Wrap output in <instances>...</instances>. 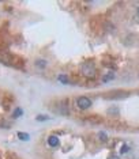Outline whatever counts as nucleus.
<instances>
[{"label": "nucleus", "instance_id": "obj_11", "mask_svg": "<svg viewBox=\"0 0 139 159\" xmlns=\"http://www.w3.org/2000/svg\"><path fill=\"white\" fill-rule=\"evenodd\" d=\"M108 159H120V158H119V156H117V155L112 154V155H111V156H109V158H108Z\"/></svg>", "mask_w": 139, "mask_h": 159}, {"label": "nucleus", "instance_id": "obj_8", "mask_svg": "<svg viewBox=\"0 0 139 159\" xmlns=\"http://www.w3.org/2000/svg\"><path fill=\"white\" fill-rule=\"evenodd\" d=\"M49 118V117H48V116H37V120H38V121H45V120H48Z\"/></svg>", "mask_w": 139, "mask_h": 159}, {"label": "nucleus", "instance_id": "obj_4", "mask_svg": "<svg viewBox=\"0 0 139 159\" xmlns=\"http://www.w3.org/2000/svg\"><path fill=\"white\" fill-rule=\"evenodd\" d=\"M18 137L21 140H29V139H30V136H29L27 133H23V132H18Z\"/></svg>", "mask_w": 139, "mask_h": 159}, {"label": "nucleus", "instance_id": "obj_3", "mask_svg": "<svg viewBox=\"0 0 139 159\" xmlns=\"http://www.w3.org/2000/svg\"><path fill=\"white\" fill-rule=\"evenodd\" d=\"M59 137L55 136V135H50L49 137H48V144H49L50 147H57L59 146Z\"/></svg>", "mask_w": 139, "mask_h": 159}, {"label": "nucleus", "instance_id": "obj_2", "mask_svg": "<svg viewBox=\"0 0 139 159\" xmlns=\"http://www.w3.org/2000/svg\"><path fill=\"white\" fill-rule=\"evenodd\" d=\"M76 103H78V106L81 107V109H89L90 106H91V101H90L87 97H81L78 101H76Z\"/></svg>", "mask_w": 139, "mask_h": 159}, {"label": "nucleus", "instance_id": "obj_10", "mask_svg": "<svg viewBox=\"0 0 139 159\" xmlns=\"http://www.w3.org/2000/svg\"><path fill=\"white\" fill-rule=\"evenodd\" d=\"M109 79H113V74H108L106 78H104V80H105V82H108Z\"/></svg>", "mask_w": 139, "mask_h": 159}, {"label": "nucleus", "instance_id": "obj_5", "mask_svg": "<svg viewBox=\"0 0 139 159\" xmlns=\"http://www.w3.org/2000/svg\"><path fill=\"white\" fill-rule=\"evenodd\" d=\"M59 80H60L62 83H64V84L68 83V78L66 75H63V74H62V75H59Z\"/></svg>", "mask_w": 139, "mask_h": 159}, {"label": "nucleus", "instance_id": "obj_6", "mask_svg": "<svg viewBox=\"0 0 139 159\" xmlns=\"http://www.w3.org/2000/svg\"><path fill=\"white\" fill-rule=\"evenodd\" d=\"M23 114V112H22V109H17V110L14 112V117L17 118V117H19V116H22Z\"/></svg>", "mask_w": 139, "mask_h": 159}, {"label": "nucleus", "instance_id": "obj_7", "mask_svg": "<svg viewBox=\"0 0 139 159\" xmlns=\"http://www.w3.org/2000/svg\"><path fill=\"white\" fill-rule=\"evenodd\" d=\"M37 65L40 67V68H44V67H46V61H44V60H38V61H37Z\"/></svg>", "mask_w": 139, "mask_h": 159}, {"label": "nucleus", "instance_id": "obj_1", "mask_svg": "<svg viewBox=\"0 0 139 159\" xmlns=\"http://www.w3.org/2000/svg\"><path fill=\"white\" fill-rule=\"evenodd\" d=\"M82 74L87 78H93L95 75V67L93 63H85L83 65H82Z\"/></svg>", "mask_w": 139, "mask_h": 159}, {"label": "nucleus", "instance_id": "obj_9", "mask_svg": "<svg viewBox=\"0 0 139 159\" xmlns=\"http://www.w3.org/2000/svg\"><path fill=\"white\" fill-rule=\"evenodd\" d=\"M120 152H121V154H126V152H128V146H126V144H124V146L120 148Z\"/></svg>", "mask_w": 139, "mask_h": 159}, {"label": "nucleus", "instance_id": "obj_12", "mask_svg": "<svg viewBox=\"0 0 139 159\" xmlns=\"http://www.w3.org/2000/svg\"><path fill=\"white\" fill-rule=\"evenodd\" d=\"M138 15H139V7H138Z\"/></svg>", "mask_w": 139, "mask_h": 159}]
</instances>
